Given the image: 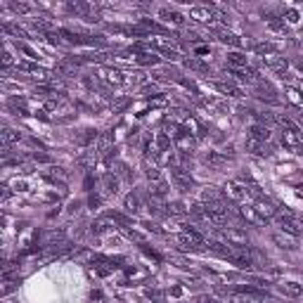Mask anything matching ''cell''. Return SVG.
Instances as JSON below:
<instances>
[{
	"label": "cell",
	"mask_w": 303,
	"mask_h": 303,
	"mask_svg": "<svg viewBox=\"0 0 303 303\" xmlns=\"http://www.w3.org/2000/svg\"><path fill=\"white\" fill-rule=\"evenodd\" d=\"M256 95L260 97V100H270V102H277V92H275V88L270 86V83H268V81H260V78H258Z\"/></svg>",
	"instance_id": "9a60e30c"
},
{
	"label": "cell",
	"mask_w": 303,
	"mask_h": 303,
	"mask_svg": "<svg viewBox=\"0 0 303 303\" xmlns=\"http://www.w3.org/2000/svg\"><path fill=\"white\" fill-rule=\"evenodd\" d=\"M254 50H256L260 57H265V55H273V52H275V45H273V43H260V45H256Z\"/></svg>",
	"instance_id": "4dcf8cb0"
},
{
	"label": "cell",
	"mask_w": 303,
	"mask_h": 303,
	"mask_svg": "<svg viewBox=\"0 0 303 303\" xmlns=\"http://www.w3.org/2000/svg\"><path fill=\"white\" fill-rule=\"evenodd\" d=\"M123 230V235H126V237H128V239H133V242H145V235H140V232H137V230H130V227L126 225V227H121Z\"/></svg>",
	"instance_id": "4316f807"
},
{
	"label": "cell",
	"mask_w": 303,
	"mask_h": 303,
	"mask_svg": "<svg viewBox=\"0 0 303 303\" xmlns=\"http://www.w3.org/2000/svg\"><path fill=\"white\" fill-rule=\"evenodd\" d=\"M287 22H289V24H296V22H299V12H296V10H289V12H287Z\"/></svg>",
	"instance_id": "e575fe53"
},
{
	"label": "cell",
	"mask_w": 303,
	"mask_h": 303,
	"mask_svg": "<svg viewBox=\"0 0 303 303\" xmlns=\"http://www.w3.org/2000/svg\"><path fill=\"white\" fill-rule=\"evenodd\" d=\"M145 175H147V180H150V195H154V197H159V199L166 197L168 182H166V178H164L159 164H156V159L150 161V156H145Z\"/></svg>",
	"instance_id": "6da1fadb"
},
{
	"label": "cell",
	"mask_w": 303,
	"mask_h": 303,
	"mask_svg": "<svg viewBox=\"0 0 303 303\" xmlns=\"http://www.w3.org/2000/svg\"><path fill=\"white\" fill-rule=\"evenodd\" d=\"M213 33H216V38L220 41V43H225V45L230 47H242V41L232 33V31H227V29H213Z\"/></svg>",
	"instance_id": "5bb4252c"
},
{
	"label": "cell",
	"mask_w": 303,
	"mask_h": 303,
	"mask_svg": "<svg viewBox=\"0 0 303 303\" xmlns=\"http://www.w3.org/2000/svg\"><path fill=\"white\" fill-rule=\"evenodd\" d=\"M227 64H230V69H244V66H249L246 64V55H242V52H227Z\"/></svg>",
	"instance_id": "ac0fdd59"
},
{
	"label": "cell",
	"mask_w": 303,
	"mask_h": 303,
	"mask_svg": "<svg viewBox=\"0 0 303 303\" xmlns=\"http://www.w3.org/2000/svg\"><path fill=\"white\" fill-rule=\"evenodd\" d=\"M225 195L232 204H246V201L251 199V192H249V187H246V182L244 180L225 182Z\"/></svg>",
	"instance_id": "277c9868"
},
{
	"label": "cell",
	"mask_w": 303,
	"mask_h": 303,
	"mask_svg": "<svg viewBox=\"0 0 303 303\" xmlns=\"http://www.w3.org/2000/svg\"><path fill=\"white\" fill-rule=\"evenodd\" d=\"M299 69H301V71H303V60H301V62H299Z\"/></svg>",
	"instance_id": "f35d334b"
},
{
	"label": "cell",
	"mask_w": 303,
	"mask_h": 303,
	"mask_svg": "<svg viewBox=\"0 0 303 303\" xmlns=\"http://www.w3.org/2000/svg\"><path fill=\"white\" fill-rule=\"evenodd\" d=\"M12 64H15V60H12V55H10V52L5 50V55H2V66H5V69H10Z\"/></svg>",
	"instance_id": "d6a6232c"
},
{
	"label": "cell",
	"mask_w": 303,
	"mask_h": 303,
	"mask_svg": "<svg viewBox=\"0 0 303 303\" xmlns=\"http://www.w3.org/2000/svg\"><path fill=\"white\" fill-rule=\"evenodd\" d=\"M244 147L249 154H254V156H268L270 154V145L268 142H263V140H256V137H246V142H244Z\"/></svg>",
	"instance_id": "30bf717a"
},
{
	"label": "cell",
	"mask_w": 303,
	"mask_h": 303,
	"mask_svg": "<svg viewBox=\"0 0 303 303\" xmlns=\"http://www.w3.org/2000/svg\"><path fill=\"white\" fill-rule=\"evenodd\" d=\"M2 199H10V187H7V185L2 187Z\"/></svg>",
	"instance_id": "8d00e7d4"
},
{
	"label": "cell",
	"mask_w": 303,
	"mask_h": 303,
	"mask_svg": "<svg viewBox=\"0 0 303 303\" xmlns=\"http://www.w3.org/2000/svg\"><path fill=\"white\" fill-rule=\"evenodd\" d=\"M195 303H216V301H213L211 296H197V301Z\"/></svg>",
	"instance_id": "d590c367"
},
{
	"label": "cell",
	"mask_w": 303,
	"mask_h": 303,
	"mask_svg": "<svg viewBox=\"0 0 303 303\" xmlns=\"http://www.w3.org/2000/svg\"><path fill=\"white\" fill-rule=\"evenodd\" d=\"M159 17H161L164 22H168V24H173V26H182V24H185V17H182L178 10H173V7H161V10H159Z\"/></svg>",
	"instance_id": "4fadbf2b"
},
{
	"label": "cell",
	"mask_w": 303,
	"mask_h": 303,
	"mask_svg": "<svg viewBox=\"0 0 303 303\" xmlns=\"http://www.w3.org/2000/svg\"><path fill=\"white\" fill-rule=\"evenodd\" d=\"M185 66H187V69H195V71H209V66H206V64H201L199 60H195V57L185 60Z\"/></svg>",
	"instance_id": "83f0119b"
},
{
	"label": "cell",
	"mask_w": 303,
	"mask_h": 303,
	"mask_svg": "<svg viewBox=\"0 0 303 303\" xmlns=\"http://www.w3.org/2000/svg\"><path fill=\"white\" fill-rule=\"evenodd\" d=\"M171 175H173V180L178 182V187H180V190H185V192H190V190H192L195 180H192L190 171H185L182 166H173V168H171Z\"/></svg>",
	"instance_id": "ba28073f"
},
{
	"label": "cell",
	"mask_w": 303,
	"mask_h": 303,
	"mask_svg": "<svg viewBox=\"0 0 303 303\" xmlns=\"http://www.w3.org/2000/svg\"><path fill=\"white\" fill-rule=\"evenodd\" d=\"M263 64L268 66V69H273V71H277V74H284L287 71V66H289V62L284 60V57H280V55H265L263 57Z\"/></svg>",
	"instance_id": "7c38bea8"
},
{
	"label": "cell",
	"mask_w": 303,
	"mask_h": 303,
	"mask_svg": "<svg viewBox=\"0 0 303 303\" xmlns=\"http://www.w3.org/2000/svg\"><path fill=\"white\" fill-rule=\"evenodd\" d=\"M102 187H105L107 195H116L119 192V178L114 173H107L105 178H102Z\"/></svg>",
	"instance_id": "d6986e66"
},
{
	"label": "cell",
	"mask_w": 303,
	"mask_h": 303,
	"mask_svg": "<svg viewBox=\"0 0 303 303\" xmlns=\"http://www.w3.org/2000/svg\"><path fill=\"white\" fill-rule=\"evenodd\" d=\"M100 201H102V199H100V197H90V206H97Z\"/></svg>",
	"instance_id": "74e56055"
},
{
	"label": "cell",
	"mask_w": 303,
	"mask_h": 303,
	"mask_svg": "<svg viewBox=\"0 0 303 303\" xmlns=\"http://www.w3.org/2000/svg\"><path fill=\"white\" fill-rule=\"evenodd\" d=\"M107 230H109V220H105V218L92 223V232H95V235H105Z\"/></svg>",
	"instance_id": "f1b7e54d"
},
{
	"label": "cell",
	"mask_w": 303,
	"mask_h": 303,
	"mask_svg": "<svg viewBox=\"0 0 303 303\" xmlns=\"http://www.w3.org/2000/svg\"><path fill=\"white\" fill-rule=\"evenodd\" d=\"M251 206H254V211H256L258 216L263 218V220H273L275 216L280 213V211H277V206H275V204L268 197H256Z\"/></svg>",
	"instance_id": "5b68a950"
},
{
	"label": "cell",
	"mask_w": 303,
	"mask_h": 303,
	"mask_svg": "<svg viewBox=\"0 0 303 303\" xmlns=\"http://www.w3.org/2000/svg\"><path fill=\"white\" fill-rule=\"evenodd\" d=\"M204 161H206L209 166H213V168H223V166H225V159H223L218 152H209V154L204 156Z\"/></svg>",
	"instance_id": "7402d4cb"
},
{
	"label": "cell",
	"mask_w": 303,
	"mask_h": 303,
	"mask_svg": "<svg viewBox=\"0 0 303 303\" xmlns=\"http://www.w3.org/2000/svg\"><path fill=\"white\" fill-rule=\"evenodd\" d=\"M275 242L280 244L282 249H296V242H294V237L291 235H287V232H275Z\"/></svg>",
	"instance_id": "ffe728a7"
},
{
	"label": "cell",
	"mask_w": 303,
	"mask_h": 303,
	"mask_svg": "<svg viewBox=\"0 0 303 303\" xmlns=\"http://www.w3.org/2000/svg\"><path fill=\"white\" fill-rule=\"evenodd\" d=\"M275 223L280 227V232H287L291 237H299L303 235V220L301 218H296L291 211H280L275 216Z\"/></svg>",
	"instance_id": "7a4b0ae2"
},
{
	"label": "cell",
	"mask_w": 303,
	"mask_h": 303,
	"mask_svg": "<svg viewBox=\"0 0 303 303\" xmlns=\"http://www.w3.org/2000/svg\"><path fill=\"white\" fill-rule=\"evenodd\" d=\"M282 147L291 154H303V137L299 135V130L294 128V123H289L282 128Z\"/></svg>",
	"instance_id": "3957f363"
},
{
	"label": "cell",
	"mask_w": 303,
	"mask_h": 303,
	"mask_svg": "<svg viewBox=\"0 0 303 303\" xmlns=\"http://www.w3.org/2000/svg\"><path fill=\"white\" fill-rule=\"evenodd\" d=\"M249 135L256 137V140H263V142L270 145V140H273V130H270V126H260V123H256V126L249 130Z\"/></svg>",
	"instance_id": "2e32d148"
},
{
	"label": "cell",
	"mask_w": 303,
	"mask_h": 303,
	"mask_svg": "<svg viewBox=\"0 0 303 303\" xmlns=\"http://www.w3.org/2000/svg\"><path fill=\"white\" fill-rule=\"evenodd\" d=\"M213 88L227 95V97H242V88L237 83H232V81H213Z\"/></svg>",
	"instance_id": "8fae6325"
},
{
	"label": "cell",
	"mask_w": 303,
	"mask_h": 303,
	"mask_svg": "<svg viewBox=\"0 0 303 303\" xmlns=\"http://www.w3.org/2000/svg\"><path fill=\"white\" fill-rule=\"evenodd\" d=\"M123 206H126V209H128L130 213H137L140 209H142L140 197H137V195H133V192H130V195H126V199H123Z\"/></svg>",
	"instance_id": "44dd1931"
},
{
	"label": "cell",
	"mask_w": 303,
	"mask_h": 303,
	"mask_svg": "<svg viewBox=\"0 0 303 303\" xmlns=\"http://www.w3.org/2000/svg\"><path fill=\"white\" fill-rule=\"evenodd\" d=\"M216 17H218V12H216L213 7H209V5H204V7H192V10H190V19H195L197 24H213Z\"/></svg>",
	"instance_id": "8992f818"
},
{
	"label": "cell",
	"mask_w": 303,
	"mask_h": 303,
	"mask_svg": "<svg viewBox=\"0 0 303 303\" xmlns=\"http://www.w3.org/2000/svg\"><path fill=\"white\" fill-rule=\"evenodd\" d=\"M190 213V206H185L182 201H171L168 204V216H185Z\"/></svg>",
	"instance_id": "603a6c76"
},
{
	"label": "cell",
	"mask_w": 303,
	"mask_h": 303,
	"mask_svg": "<svg viewBox=\"0 0 303 303\" xmlns=\"http://www.w3.org/2000/svg\"><path fill=\"white\" fill-rule=\"evenodd\" d=\"M145 294H147V299L154 301V303H166V294H164V291H159V289H147Z\"/></svg>",
	"instance_id": "484cf974"
},
{
	"label": "cell",
	"mask_w": 303,
	"mask_h": 303,
	"mask_svg": "<svg viewBox=\"0 0 303 303\" xmlns=\"http://www.w3.org/2000/svg\"><path fill=\"white\" fill-rule=\"evenodd\" d=\"M10 7H12L15 12H22V15H24V12H29V10H31L29 5H22V2H10Z\"/></svg>",
	"instance_id": "1f68e13d"
},
{
	"label": "cell",
	"mask_w": 303,
	"mask_h": 303,
	"mask_svg": "<svg viewBox=\"0 0 303 303\" xmlns=\"http://www.w3.org/2000/svg\"><path fill=\"white\" fill-rule=\"evenodd\" d=\"M17 140H19V133H15L12 128H2V145H5V147L15 145Z\"/></svg>",
	"instance_id": "d4e9b609"
},
{
	"label": "cell",
	"mask_w": 303,
	"mask_h": 303,
	"mask_svg": "<svg viewBox=\"0 0 303 303\" xmlns=\"http://www.w3.org/2000/svg\"><path fill=\"white\" fill-rule=\"evenodd\" d=\"M126 105H128V100H126V97H121V100H116V102L111 105V109H114V111H121Z\"/></svg>",
	"instance_id": "836d02e7"
},
{
	"label": "cell",
	"mask_w": 303,
	"mask_h": 303,
	"mask_svg": "<svg viewBox=\"0 0 303 303\" xmlns=\"http://www.w3.org/2000/svg\"><path fill=\"white\" fill-rule=\"evenodd\" d=\"M97 76H100L105 83H109V86H121V83H126V81H128V74H123V71H119V69H111V66L100 69V71H97Z\"/></svg>",
	"instance_id": "52a82bcc"
},
{
	"label": "cell",
	"mask_w": 303,
	"mask_h": 303,
	"mask_svg": "<svg viewBox=\"0 0 303 303\" xmlns=\"http://www.w3.org/2000/svg\"><path fill=\"white\" fill-rule=\"evenodd\" d=\"M280 291H282L284 296L299 299V296H303V284H299V282H282V284H280Z\"/></svg>",
	"instance_id": "e0dca14e"
},
{
	"label": "cell",
	"mask_w": 303,
	"mask_h": 303,
	"mask_svg": "<svg viewBox=\"0 0 303 303\" xmlns=\"http://www.w3.org/2000/svg\"><path fill=\"white\" fill-rule=\"evenodd\" d=\"M95 161H97V152H95V150H88L83 156H78V164H81V166H86V168L95 166Z\"/></svg>",
	"instance_id": "cb8c5ba5"
},
{
	"label": "cell",
	"mask_w": 303,
	"mask_h": 303,
	"mask_svg": "<svg viewBox=\"0 0 303 303\" xmlns=\"http://www.w3.org/2000/svg\"><path fill=\"white\" fill-rule=\"evenodd\" d=\"M225 76L237 78V81H242V83H246V86H256L258 83V76H256V71H254L251 66H244V69H230Z\"/></svg>",
	"instance_id": "9c48e42d"
},
{
	"label": "cell",
	"mask_w": 303,
	"mask_h": 303,
	"mask_svg": "<svg viewBox=\"0 0 303 303\" xmlns=\"http://www.w3.org/2000/svg\"><path fill=\"white\" fill-rule=\"evenodd\" d=\"M287 97L289 102H294V105H303V95L296 88H287Z\"/></svg>",
	"instance_id": "f546056e"
},
{
	"label": "cell",
	"mask_w": 303,
	"mask_h": 303,
	"mask_svg": "<svg viewBox=\"0 0 303 303\" xmlns=\"http://www.w3.org/2000/svg\"><path fill=\"white\" fill-rule=\"evenodd\" d=\"M301 123H303V114H301Z\"/></svg>",
	"instance_id": "ab89813d"
}]
</instances>
